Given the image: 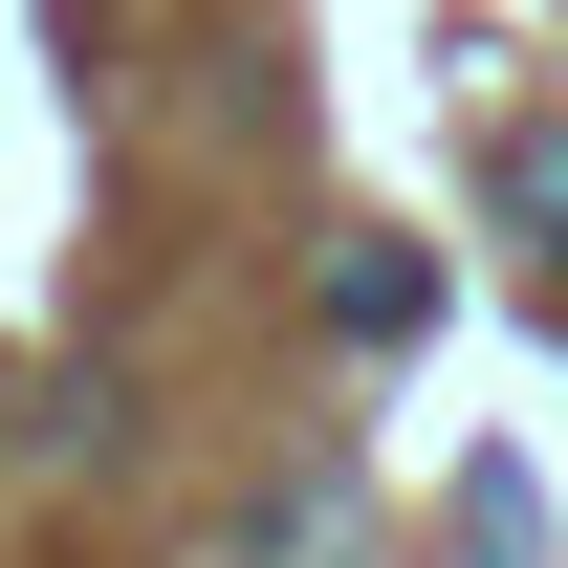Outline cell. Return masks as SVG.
<instances>
[{"label": "cell", "instance_id": "obj_1", "mask_svg": "<svg viewBox=\"0 0 568 568\" xmlns=\"http://www.w3.org/2000/svg\"><path fill=\"white\" fill-rule=\"evenodd\" d=\"M328 306H351V351H394V328H416L437 284H416V263H394V241H351V263H328Z\"/></svg>", "mask_w": 568, "mask_h": 568}, {"label": "cell", "instance_id": "obj_2", "mask_svg": "<svg viewBox=\"0 0 568 568\" xmlns=\"http://www.w3.org/2000/svg\"><path fill=\"white\" fill-rule=\"evenodd\" d=\"M503 219H525V241H568V132H547V153H503Z\"/></svg>", "mask_w": 568, "mask_h": 568}]
</instances>
